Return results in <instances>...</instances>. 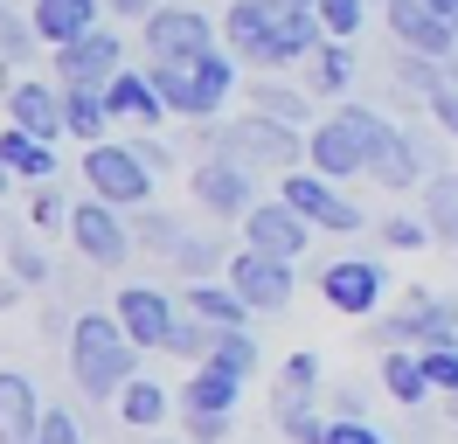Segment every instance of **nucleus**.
Instances as JSON below:
<instances>
[{
	"label": "nucleus",
	"instance_id": "nucleus-32",
	"mask_svg": "<svg viewBox=\"0 0 458 444\" xmlns=\"http://www.w3.org/2000/svg\"><path fill=\"white\" fill-rule=\"evenodd\" d=\"M313 388H319V354H299L278 368V388H271V410H299V403H313Z\"/></svg>",
	"mask_w": 458,
	"mask_h": 444
},
{
	"label": "nucleus",
	"instance_id": "nucleus-35",
	"mask_svg": "<svg viewBox=\"0 0 458 444\" xmlns=\"http://www.w3.org/2000/svg\"><path fill=\"white\" fill-rule=\"evenodd\" d=\"M208 361H216V368H229V375H258V340H250V327H216Z\"/></svg>",
	"mask_w": 458,
	"mask_h": 444
},
{
	"label": "nucleus",
	"instance_id": "nucleus-36",
	"mask_svg": "<svg viewBox=\"0 0 458 444\" xmlns=\"http://www.w3.org/2000/svg\"><path fill=\"white\" fill-rule=\"evenodd\" d=\"M208 347H216V327H208L201 312H188V305H181V320H174L167 354H181V361H208Z\"/></svg>",
	"mask_w": 458,
	"mask_h": 444
},
{
	"label": "nucleus",
	"instance_id": "nucleus-50",
	"mask_svg": "<svg viewBox=\"0 0 458 444\" xmlns=\"http://www.w3.org/2000/svg\"><path fill=\"white\" fill-rule=\"evenodd\" d=\"M105 7H112V14H132V21H146V14L160 7V0H105Z\"/></svg>",
	"mask_w": 458,
	"mask_h": 444
},
{
	"label": "nucleus",
	"instance_id": "nucleus-29",
	"mask_svg": "<svg viewBox=\"0 0 458 444\" xmlns=\"http://www.w3.org/2000/svg\"><path fill=\"white\" fill-rule=\"evenodd\" d=\"M417 216L430 222L437 243H458V174H452V166L424 174V209H417Z\"/></svg>",
	"mask_w": 458,
	"mask_h": 444
},
{
	"label": "nucleus",
	"instance_id": "nucleus-19",
	"mask_svg": "<svg viewBox=\"0 0 458 444\" xmlns=\"http://www.w3.org/2000/svg\"><path fill=\"white\" fill-rule=\"evenodd\" d=\"M105 14H112L105 0H35V7H29V21H35V35H42V49H63V42L90 35Z\"/></svg>",
	"mask_w": 458,
	"mask_h": 444
},
{
	"label": "nucleus",
	"instance_id": "nucleus-51",
	"mask_svg": "<svg viewBox=\"0 0 458 444\" xmlns=\"http://www.w3.org/2000/svg\"><path fill=\"white\" fill-rule=\"evenodd\" d=\"M369 410V403H361V388H341V396H334V416H361Z\"/></svg>",
	"mask_w": 458,
	"mask_h": 444
},
{
	"label": "nucleus",
	"instance_id": "nucleus-58",
	"mask_svg": "<svg viewBox=\"0 0 458 444\" xmlns=\"http://www.w3.org/2000/svg\"><path fill=\"white\" fill-rule=\"evenodd\" d=\"M0 14H7V0H0Z\"/></svg>",
	"mask_w": 458,
	"mask_h": 444
},
{
	"label": "nucleus",
	"instance_id": "nucleus-23",
	"mask_svg": "<svg viewBox=\"0 0 458 444\" xmlns=\"http://www.w3.org/2000/svg\"><path fill=\"white\" fill-rule=\"evenodd\" d=\"M181 305H188V312H201L208 327H250V305H243V292H236L229 278H188Z\"/></svg>",
	"mask_w": 458,
	"mask_h": 444
},
{
	"label": "nucleus",
	"instance_id": "nucleus-11",
	"mask_svg": "<svg viewBox=\"0 0 458 444\" xmlns=\"http://www.w3.org/2000/svg\"><path fill=\"white\" fill-rule=\"evenodd\" d=\"M382 292H389V278H382L375 257H334L319 271V299L334 305V312H347V320H375Z\"/></svg>",
	"mask_w": 458,
	"mask_h": 444
},
{
	"label": "nucleus",
	"instance_id": "nucleus-49",
	"mask_svg": "<svg viewBox=\"0 0 458 444\" xmlns=\"http://www.w3.org/2000/svg\"><path fill=\"white\" fill-rule=\"evenodd\" d=\"M132 153H140L153 174H174V146H167L160 132H140V139H132Z\"/></svg>",
	"mask_w": 458,
	"mask_h": 444
},
{
	"label": "nucleus",
	"instance_id": "nucleus-21",
	"mask_svg": "<svg viewBox=\"0 0 458 444\" xmlns=\"http://www.w3.org/2000/svg\"><path fill=\"white\" fill-rule=\"evenodd\" d=\"M271 21H278V7L271 0H223V42L250 70H258V56H264V42H271Z\"/></svg>",
	"mask_w": 458,
	"mask_h": 444
},
{
	"label": "nucleus",
	"instance_id": "nucleus-52",
	"mask_svg": "<svg viewBox=\"0 0 458 444\" xmlns=\"http://www.w3.org/2000/svg\"><path fill=\"white\" fill-rule=\"evenodd\" d=\"M14 299H21V278L7 271V278H0V312H7V305H14Z\"/></svg>",
	"mask_w": 458,
	"mask_h": 444
},
{
	"label": "nucleus",
	"instance_id": "nucleus-37",
	"mask_svg": "<svg viewBox=\"0 0 458 444\" xmlns=\"http://www.w3.org/2000/svg\"><path fill=\"white\" fill-rule=\"evenodd\" d=\"M319 28L334 35V42H354L361 35V21H369V0H313Z\"/></svg>",
	"mask_w": 458,
	"mask_h": 444
},
{
	"label": "nucleus",
	"instance_id": "nucleus-30",
	"mask_svg": "<svg viewBox=\"0 0 458 444\" xmlns=\"http://www.w3.org/2000/svg\"><path fill=\"white\" fill-rule=\"evenodd\" d=\"M146 77L160 90V105L174 118H201V90H195V63H146Z\"/></svg>",
	"mask_w": 458,
	"mask_h": 444
},
{
	"label": "nucleus",
	"instance_id": "nucleus-55",
	"mask_svg": "<svg viewBox=\"0 0 458 444\" xmlns=\"http://www.w3.org/2000/svg\"><path fill=\"white\" fill-rule=\"evenodd\" d=\"M271 7H278V14H292V7H313V0H271Z\"/></svg>",
	"mask_w": 458,
	"mask_h": 444
},
{
	"label": "nucleus",
	"instance_id": "nucleus-20",
	"mask_svg": "<svg viewBox=\"0 0 458 444\" xmlns=\"http://www.w3.org/2000/svg\"><path fill=\"white\" fill-rule=\"evenodd\" d=\"M42 431V396L21 368H0V444H35Z\"/></svg>",
	"mask_w": 458,
	"mask_h": 444
},
{
	"label": "nucleus",
	"instance_id": "nucleus-46",
	"mask_svg": "<svg viewBox=\"0 0 458 444\" xmlns=\"http://www.w3.org/2000/svg\"><path fill=\"white\" fill-rule=\"evenodd\" d=\"M35 444H84V423H77V416L63 410H42V431H35Z\"/></svg>",
	"mask_w": 458,
	"mask_h": 444
},
{
	"label": "nucleus",
	"instance_id": "nucleus-1",
	"mask_svg": "<svg viewBox=\"0 0 458 444\" xmlns=\"http://www.w3.org/2000/svg\"><path fill=\"white\" fill-rule=\"evenodd\" d=\"M140 340L125 333V320L118 312H77L70 320V375H77V388L84 396H98V403H118V388L140 375Z\"/></svg>",
	"mask_w": 458,
	"mask_h": 444
},
{
	"label": "nucleus",
	"instance_id": "nucleus-33",
	"mask_svg": "<svg viewBox=\"0 0 458 444\" xmlns=\"http://www.w3.org/2000/svg\"><path fill=\"white\" fill-rule=\"evenodd\" d=\"M118 416H125L132 431H160V423H167V388H153V382L132 375V382L118 388Z\"/></svg>",
	"mask_w": 458,
	"mask_h": 444
},
{
	"label": "nucleus",
	"instance_id": "nucleus-18",
	"mask_svg": "<svg viewBox=\"0 0 458 444\" xmlns=\"http://www.w3.org/2000/svg\"><path fill=\"white\" fill-rule=\"evenodd\" d=\"M7 118H14V125H29L35 139H63V132H70V118H63V83L21 77L14 90H7Z\"/></svg>",
	"mask_w": 458,
	"mask_h": 444
},
{
	"label": "nucleus",
	"instance_id": "nucleus-40",
	"mask_svg": "<svg viewBox=\"0 0 458 444\" xmlns=\"http://www.w3.org/2000/svg\"><path fill=\"white\" fill-rule=\"evenodd\" d=\"M417 354H424L430 388H437V396H452V388H458V333H452V340H430V347H417Z\"/></svg>",
	"mask_w": 458,
	"mask_h": 444
},
{
	"label": "nucleus",
	"instance_id": "nucleus-41",
	"mask_svg": "<svg viewBox=\"0 0 458 444\" xmlns=\"http://www.w3.org/2000/svg\"><path fill=\"white\" fill-rule=\"evenodd\" d=\"M7 271L21 278V285H49V250L35 243V236H14L7 243Z\"/></svg>",
	"mask_w": 458,
	"mask_h": 444
},
{
	"label": "nucleus",
	"instance_id": "nucleus-22",
	"mask_svg": "<svg viewBox=\"0 0 458 444\" xmlns=\"http://www.w3.org/2000/svg\"><path fill=\"white\" fill-rule=\"evenodd\" d=\"M105 105H112L118 125H167V105H160V90H153L146 70H118L105 83Z\"/></svg>",
	"mask_w": 458,
	"mask_h": 444
},
{
	"label": "nucleus",
	"instance_id": "nucleus-8",
	"mask_svg": "<svg viewBox=\"0 0 458 444\" xmlns=\"http://www.w3.org/2000/svg\"><path fill=\"white\" fill-rule=\"evenodd\" d=\"M188 194H195V209H208L216 222H243L258 209V166H243V160H229V153L208 146V160L188 174Z\"/></svg>",
	"mask_w": 458,
	"mask_h": 444
},
{
	"label": "nucleus",
	"instance_id": "nucleus-47",
	"mask_svg": "<svg viewBox=\"0 0 458 444\" xmlns=\"http://www.w3.org/2000/svg\"><path fill=\"white\" fill-rule=\"evenodd\" d=\"M181 423H188L195 444H223L229 438V410H181Z\"/></svg>",
	"mask_w": 458,
	"mask_h": 444
},
{
	"label": "nucleus",
	"instance_id": "nucleus-10",
	"mask_svg": "<svg viewBox=\"0 0 458 444\" xmlns=\"http://www.w3.org/2000/svg\"><path fill=\"white\" fill-rule=\"evenodd\" d=\"M223 278L243 292V305H250V312H285L292 292H299V285H292V257H271V250H250V243L229 257Z\"/></svg>",
	"mask_w": 458,
	"mask_h": 444
},
{
	"label": "nucleus",
	"instance_id": "nucleus-13",
	"mask_svg": "<svg viewBox=\"0 0 458 444\" xmlns=\"http://www.w3.org/2000/svg\"><path fill=\"white\" fill-rule=\"evenodd\" d=\"M313 236H319V229L292 209L285 194H278V201H258V209L243 216V243H250V250H271V257H292V264L306 257V243H313Z\"/></svg>",
	"mask_w": 458,
	"mask_h": 444
},
{
	"label": "nucleus",
	"instance_id": "nucleus-5",
	"mask_svg": "<svg viewBox=\"0 0 458 444\" xmlns=\"http://www.w3.org/2000/svg\"><path fill=\"white\" fill-rule=\"evenodd\" d=\"M84 181H90V194H105L112 209H146L160 174L132 153V139H125V146H118V139H98V146H84Z\"/></svg>",
	"mask_w": 458,
	"mask_h": 444
},
{
	"label": "nucleus",
	"instance_id": "nucleus-17",
	"mask_svg": "<svg viewBox=\"0 0 458 444\" xmlns=\"http://www.w3.org/2000/svg\"><path fill=\"white\" fill-rule=\"evenodd\" d=\"M319 42H327L319 14H313V7H292V14H278V21H271V42H264L258 70H292V63H306Z\"/></svg>",
	"mask_w": 458,
	"mask_h": 444
},
{
	"label": "nucleus",
	"instance_id": "nucleus-14",
	"mask_svg": "<svg viewBox=\"0 0 458 444\" xmlns=\"http://www.w3.org/2000/svg\"><path fill=\"white\" fill-rule=\"evenodd\" d=\"M118 70H125V42H118V28H105V21L56 49V83H112Z\"/></svg>",
	"mask_w": 458,
	"mask_h": 444
},
{
	"label": "nucleus",
	"instance_id": "nucleus-48",
	"mask_svg": "<svg viewBox=\"0 0 458 444\" xmlns=\"http://www.w3.org/2000/svg\"><path fill=\"white\" fill-rule=\"evenodd\" d=\"M29 216H35V229H56V222H70V201H63L56 188H35Z\"/></svg>",
	"mask_w": 458,
	"mask_h": 444
},
{
	"label": "nucleus",
	"instance_id": "nucleus-45",
	"mask_svg": "<svg viewBox=\"0 0 458 444\" xmlns=\"http://www.w3.org/2000/svg\"><path fill=\"white\" fill-rule=\"evenodd\" d=\"M327 444H389L369 416H327Z\"/></svg>",
	"mask_w": 458,
	"mask_h": 444
},
{
	"label": "nucleus",
	"instance_id": "nucleus-28",
	"mask_svg": "<svg viewBox=\"0 0 458 444\" xmlns=\"http://www.w3.org/2000/svg\"><path fill=\"white\" fill-rule=\"evenodd\" d=\"M236 396H243V375H229L216 361H195V375L181 388V410H236Z\"/></svg>",
	"mask_w": 458,
	"mask_h": 444
},
{
	"label": "nucleus",
	"instance_id": "nucleus-4",
	"mask_svg": "<svg viewBox=\"0 0 458 444\" xmlns=\"http://www.w3.org/2000/svg\"><path fill=\"white\" fill-rule=\"evenodd\" d=\"M70 243H77V257L84 264H98V271H118L132 250H140V236H132V222H125V209H112L105 194H90V201H70Z\"/></svg>",
	"mask_w": 458,
	"mask_h": 444
},
{
	"label": "nucleus",
	"instance_id": "nucleus-7",
	"mask_svg": "<svg viewBox=\"0 0 458 444\" xmlns=\"http://www.w3.org/2000/svg\"><path fill=\"white\" fill-rule=\"evenodd\" d=\"M140 42H146V63H195V56L216 49V21L195 14L188 0H160L140 21Z\"/></svg>",
	"mask_w": 458,
	"mask_h": 444
},
{
	"label": "nucleus",
	"instance_id": "nucleus-54",
	"mask_svg": "<svg viewBox=\"0 0 458 444\" xmlns=\"http://www.w3.org/2000/svg\"><path fill=\"white\" fill-rule=\"evenodd\" d=\"M14 188V166H7V153H0V194Z\"/></svg>",
	"mask_w": 458,
	"mask_h": 444
},
{
	"label": "nucleus",
	"instance_id": "nucleus-43",
	"mask_svg": "<svg viewBox=\"0 0 458 444\" xmlns=\"http://www.w3.org/2000/svg\"><path fill=\"white\" fill-rule=\"evenodd\" d=\"M382 243H389V250H424V243H437V236H430L424 216H389V222H382Z\"/></svg>",
	"mask_w": 458,
	"mask_h": 444
},
{
	"label": "nucleus",
	"instance_id": "nucleus-3",
	"mask_svg": "<svg viewBox=\"0 0 458 444\" xmlns=\"http://www.w3.org/2000/svg\"><path fill=\"white\" fill-rule=\"evenodd\" d=\"M208 146L216 153H229V160L258 166V174H285V166L306 160V132L299 125H285V118H271V111L250 105V118H229V125H216L208 132Z\"/></svg>",
	"mask_w": 458,
	"mask_h": 444
},
{
	"label": "nucleus",
	"instance_id": "nucleus-15",
	"mask_svg": "<svg viewBox=\"0 0 458 444\" xmlns=\"http://www.w3.org/2000/svg\"><path fill=\"white\" fill-rule=\"evenodd\" d=\"M389 7V35H396V49H424V56H458V28L452 14H437L430 0H382Z\"/></svg>",
	"mask_w": 458,
	"mask_h": 444
},
{
	"label": "nucleus",
	"instance_id": "nucleus-9",
	"mask_svg": "<svg viewBox=\"0 0 458 444\" xmlns=\"http://www.w3.org/2000/svg\"><path fill=\"white\" fill-rule=\"evenodd\" d=\"M458 333V305L445 292H424V285H410V299L375 327L382 347H430V340H452Z\"/></svg>",
	"mask_w": 458,
	"mask_h": 444
},
{
	"label": "nucleus",
	"instance_id": "nucleus-2",
	"mask_svg": "<svg viewBox=\"0 0 458 444\" xmlns=\"http://www.w3.org/2000/svg\"><path fill=\"white\" fill-rule=\"evenodd\" d=\"M382 125L389 118L375 105H334V118H319L313 132H306V166H319L327 181H361Z\"/></svg>",
	"mask_w": 458,
	"mask_h": 444
},
{
	"label": "nucleus",
	"instance_id": "nucleus-56",
	"mask_svg": "<svg viewBox=\"0 0 458 444\" xmlns=\"http://www.w3.org/2000/svg\"><path fill=\"white\" fill-rule=\"evenodd\" d=\"M430 7H437V14H458V0H430Z\"/></svg>",
	"mask_w": 458,
	"mask_h": 444
},
{
	"label": "nucleus",
	"instance_id": "nucleus-27",
	"mask_svg": "<svg viewBox=\"0 0 458 444\" xmlns=\"http://www.w3.org/2000/svg\"><path fill=\"white\" fill-rule=\"evenodd\" d=\"M306 90H313V98H347V90H354V49L327 35V42L306 56Z\"/></svg>",
	"mask_w": 458,
	"mask_h": 444
},
{
	"label": "nucleus",
	"instance_id": "nucleus-12",
	"mask_svg": "<svg viewBox=\"0 0 458 444\" xmlns=\"http://www.w3.org/2000/svg\"><path fill=\"white\" fill-rule=\"evenodd\" d=\"M424 174H430V139L410 132V125H382V139L369 153V181H382L396 194V188H424Z\"/></svg>",
	"mask_w": 458,
	"mask_h": 444
},
{
	"label": "nucleus",
	"instance_id": "nucleus-42",
	"mask_svg": "<svg viewBox=\"0 0 458 444\" xmlns=\"http://www.w3.org/2000/svg\"><path fill=\"white\" fill-rule=\"evenodd\" d=\"M278 416V431H285L292 444H327V416L313 410V403H299V410H271Z\"/></svg>",
	"mask_w": 458,
	"mask_h": 444
},
{
	"label": "nucleus",
	"instance_id": "nucleus-31",
	"mask_svg": "<svg viewBox=\"0 0 458 444\" xmlns=\"http://www.w3.org/2000/svg\"><path fill=\"white\" fill-rule=\"evenodd\" d=\"M250 105L271 111V118H285V125H306V111H313V90H306V83L258 77V83H250Z\"/></svg>",
	"mask_w": 458,
	"mask_h": 444
},
{
	"label": "nucleus",
	"instance_id": "nucleus-16",
	"mask_svg": "<svg viewBox=\"0 0 458 444\" xmlns=\"http://www.w3.org/2000/svg\"><path fill=\"white\" fill-rule=\"evenodd\" d=\"M112 312L125 320V333H132L140 347H160V354H167V340H174V320H181V305H174L167 292H160V285H125Z\"/></svg>",
	"mask_w": 458,
	"mask_h": 444
},
{
	"label": "nucleus",
	"instance_id": "nucleus-39",
	"mask_svg": "<svg viewBox=\"0 0 458 444\" xmlns=\"http://www.w3.org/2000/svg\"><path fill=\"white\" fill-rule=\"evenodd\" d=\"M35 49H42V35H35V21H29V14H14V7H7V14H0V56H7L14 70H21V63H29Z\"/></svg>",
	"mask_w": 458,
	"mask_h": 444
},
{
	"label": "nucleus",
	"instance_id": "nucleus-26",
	"mask_svg": "<svg viewBox=\"0 0 458 444\" xmlns=\"http://www.w3.org/2000/svg\"><path fill=\"white\" fill-rule=\"evenodd\" d=\"M63 118H70V139H84V146H98L105 125H118L105 105V83H63Z\"/></svg>",
	"mask_w": 458,
	"mask_h": 444
},
{
	"label": "nucleus",
	"instance_id": "nucleus-44",
	"mask_svg": "<svg viewBox=\"0 0 458 444\" xmlns=\"http://www.w3.org/2000/svg\"><path fill=\"white\" fill-rule=\"evenodd\" d=\"M424 111L437 118V125H445V139H458V77H452V70H445V83H437V90L424 98Z\"/></svg>",
	"mask_w": 458,
	"mask_h": 444
},
{
	"label": "nucleus",
	"instance_id": "nucleus-24",
	"mask_svg": "<svg viewBox=\"0 0 458 444\" xmlns=\"http://www.w3.org/2000/svg\"><path fill=\"white\" fill-rule=\"evenodd\" d=\"M382 388H389V403H403V410H417V403H430V396H437L417 347H382Z\"/></svg>",
	"mask_w": 458,
	"mask_h": 444
},
{
	"label": "nucleus",
	"instance_id": "nucleus-59",
	"mask_svg": "<svg viewBox=\"0 0 458 444\" xmlns=\"http://www.w3.org/2000/svg\"><path fill=\"white\" fill-rule=\"evenodd\" d=\"M452 28H458V14H452Z\"/></svg>",
	"mask_w": 458,
	"mask_h": 444
},
{
	"label": "nucleus",
	"instance_id": "nucleus-25",
	"mask_svg": "<svg viewBox=\"0 0 458 444\" xmlns=\"http://www.w3.org/2000/svg\"><path fill=\"white\" fill-rule=\"evenodd\" d=\"M0 153H7V166H14V181H49L56 174V139H35L29 125H0Z\"/></svg>",
	"mask_w": 458,
	"mask_h": 444
},
{
	"label": "nucleus",
	"instance_id": "nucleus-34",
	"mask_svg": "<svg viewBox=\"0 0 458 444\" xmlns=\"http://www.w3.org/2000/svg\"><path fill=\"white\" fill-rule=\"evenodd\" d=\"M167 264H174V271H188V278L229 271V243H223V236H188V229H181V243H174Z\"/></svg>",
	"mask_w": 458,
	"mask_h": 444
},
{
	"label": "nucleus",
	"instance_id": "nucleus-38",
	"mask_svg": "<svg viewBox=\"0 0 458 444\" xmlns=\"http://www.w3.org/2000/svg\"><path fill=\"white\" fill-rule=\"evenodd\" d=\"M132 236H140V250H153V257H174V243H181V222L160 216V209H132Z\"/></svg>",
	"mask_w": 458,
	"mask_h": 444
},
{
	"label": "nucleus",
	"instance_id": "nucleus-53",
	"mask_svg": "<svg viewBox=\"0 0 458 444\" xmlns=\"http://www.w3.org/2000/svg\"><path fill=\"white\" fill-rule=\"evenodd\" d=\"M7 70H14V63L0 56V105H7V90H14V77H7Z\"/></svg>",
	"mask_w": 458,
	"mask_h": 444
},
{
	"label": "nucleus",
	"instance_id": "nucleus-57",
	"mask_svg": "<svg viewBox=\"0 0 458 444\" xmlns=\"http://www.w3.org/2000/svg\"><path fill=\"white\" fill-rule=\"evenodd\" d=\"M445 403H452V416H458V388H452V396H445Z\"/></svg>",
	"mask_w": 458,
	"mask_h": 444
},
{
	"label": "nucleus",
	"instance_id": "nucleus-6",
	"mask_svg": "<svg viewBox=\"0 0 458 444\" xmlns=\"http://www.w3.org/2000/svg\"><path fill=\"white\" fill-rule=\"evenodd\" d=\"M278 194L313 222L319 236H354V229H361V201H347L341 181H327L319 166H285V174H278Z\"/></svg>",
	"mask_w": 458,
	"mask_h": 444
}]
</instances>
